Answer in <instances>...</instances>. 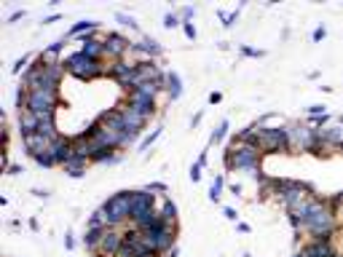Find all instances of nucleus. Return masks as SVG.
I'll return each instance as SVG.
<instances>
[{
    "instance_id": "f257e3e1",
    "label": "nucleus",
    "mask_w": 343,
    "mask_h": 257,
    "mask_svg": "<svg viewBox=\"0 0 343 257\" xmlns=\"http://www.w3.org/2000/svg\"><path fill=\"white\" fill-rule=\"evenodd\" d=\"M260 158H263V153H260L257 145L230 140L226 155H223V163H226L228 171H247V174H255V171H260Z\"/></svg>"
},
{
    "instance_id": "f03ea898",
    "label": "nucleus",
    "mask_w": 343,
    "mask_h": 257,
    "mask_svg": "<svg viewBox=\"0 0 343 257\" xmlns=\"http://www.w3.org/2000/svg\"><path fill=\"white\" fill-rule=\"evenodd\" d=\"M64 70H67L72 78H78V81L91 83V81H97V78L108 75L110 67L105 62H97V59H89L86 54H81V51H75V54H70L64 59Z\"/></svg>"
},
{
    "instance_id": "7ed1b4c3",
    "label": "nucleus",
    "mask_w": 343,
    "mask_h": 257,
    "mask_svg": "<svg viewBox=\"0 0 343 257\" xmlns=\"http://www.w3.org/2000/svg\"><path fill=\"white\" fill-rule=\"evenodd\" d=\"M142 239L153 252L167 255L172 247H177V225H169V222L158 220V222H153V225H148L142 230Z\"/></svg>"
},
{
    "instance_id": "20e7f679",
    "label": "nucleus",
    "mask_w": 343,
    "mask_h": 257,
    "mask_svg": "<svg viewBox=\"0 0 343 257\" xmlns=\"http://www.w3.org/2000/svg\"><path fill=\"white\" fill-rule=\"evenodd\" d=\"M257 126H260V123H257ZM257 148H260L263 155L292 153V145H289V129L287 126H260Z\"/></svg>"
},
{
    "instance_id": "39448f33",
    "label": "nucleus",
    "mask_w": 343,
    "mask_h": 257,
    "mask_svg": "<svg viewBox=\"0 0 343 257\" xmlns=\"http://www.w3.org/2000/svg\"><path fill=\"white\" fill-rule=\"evenodd\" d=\"M131 193H134V190H118V193H113L102 204L108 228H118L121 222H126L131 217Z\"/></svg>"
},
{
    "instance_id": "423d86ee",
    "label": "nucleus",
    "mask_w": 343,
    "mask_h": 257,
    "mask_svg": "<svg viewBox=\"0 0 343 257\" xmlns=\"http://www.w3.org/2000/svg\"><path fill=\"white\" fill-rule=\"evenodd\" d=\"M59 104H62V100H59V91L38 89V91H30L27 110H30V113H35V115H54Z\"/></svg>"
},
{
    "instance_id": "0eeeda50",
    "label": "nucleus",
    "mask_w": 343,
    "mask_h": 257,
    "mask_svg": "<svg viewBox=\"0 0 343 257\" xmlns=\"http://www.w3.org/2000/svg\"><path fill=\"white\" fill-rule=\"evenodd\" d=\"M131 51V41L126 35H121V32H108L105 35V56L118 62V59H123Z\"/></svg>"
},
{
    "instance_id": "6e6552de",
    "label": "nucleus",
    "mask_w": 343,
    "mask_h": 257,
    "mask_svg": "<svg viewBox=\"0 0 343 257\" xmlns=\"http://www.w3.org/2000/svg\"><path fill=\"white\" fill-rule=\"evenodd\" d=\"M134 70H137V62H126V59H118V62L110 64L108 75L121 86L123 91L131 89V78H134Z\"/></svg>"
},
{
    "instance_id": "1a4fd4ad",
    "label": "nucleus",
    "mask_w": 343,
    "mask_h": 257,
    "mask_svg": "<svg viewBox=\"0 0 343 257\" xmlns=\"http://www.w3.org/2000/svg\"><path fill=\"white\" fill-rule=\"evenodd\" d=\"M121 247H123V233H121L118 228H108L94 255H102V257H118Z\"/></svg>"
},
{
    "instance_id": "9d476101",
    "label": "nucleus",
    "mask_w": 343,
    "mask_h": 257,
    "mask_svg": "<svg viewBox=\"0 0 343 257\" xmlns=\"http://www.w3.org/2000/svg\"><path fill=\"white\" fill-rule=\"evenodd\" d=\"M123 107L134 110V113H140V115H145V118L156 115V100H150V97L140 94V91H129L126 100H123Z\"/></svg>"
},
{
    "instance_id": "9b49d317",
    "label": "nucleus",
    "mask_w": 343,
    "mask_h": 257,
    "mask_svg": "<svg viewBox=\"0 0 343 257\" xmlns=\"http://www.w3.org/2000/svg\"><path fill=\"white\" fill-rule=\"evenodd\" d=\"M51 155H54L57 166H64L70 158H75V145H72V137H62L59 134L54 142H51Z\"/></svg>"
},
{
    "instance_id": "f8f14e48",
    "label": "nucleus",
    "mask_w": 343,
    "mask_h": 257,
    "mask_svg": "<svg viewBox=\"0 0 343 257\" xmlns=\"http://www.w3.org/2000/svg\"><path fill=\"white\" fill-rule=\"evenodd\" d=\"M81 54H86L89 59H97V62H102V59H105V38H97L94 32H91V35H83L81 38Z\"/></svg>"
},
{
    "instance_id": "ddd939ff",
    "label": "nucleus",
    "mask_w": 343,
    "mask_h": 257,
    "mask_svg": "<svg viewBox=\"0 0 343 257\" xmlns=\"http://www.w3.org/2000/svg\"><path fill=\"white\" fill-rule=\"evenodd\" d=\"M121 113H123V123H126L129 137H131V140H137V137H140V131L148 126L150 118H145V115H140V113H134V110L123 107V104H121Z\"/></svg>"
},
{
    "instance_id": "4468645a",
    "label": "nucleus",
    "mask_w": 343,
    "mask_h": 257,
    "mask_svg": "<svg viewBox=\"0 0 343 257\" xmlns=\"http://www.w3.org/2000/svg\"><path fill=\"white\" fill-rule=\"evenodd\" d=\"M22 145H24V150H27V155H30V158H35V155H41V153H46V150L51 148V140H46L43 134L32 131V134L22 137Z\"/></svg>"
},
{
    "instance_id": "2eb2a0df",
    "label": "nucleus",
    "mask_w": 343,
    "mask_h": 257,
    "mask_svg": "<svg viewBox=\"0 0 343 257\" xmlns=\"http://www.w3.org/2000/svg\"><path fill=\"white\" fill-rule=\"evenodd\" d=\"M300 249H303V255H306V257H338L333 241H316V239H311L308 244H303Z\"/></svg>"
},
{
    "instance_id": "dca6fc26",
    "label": "nucleus",
    "mask_w": 343,
    "mask_h": 257,
    "mask_svg": "<svg viewBox=\"0 0 343 257\" xmlns=\"http://www.w3.org/2000/svg\"><path fill=\"white\" fill-rule=\"evenodd\" d=\"M164 91H167L169 102H177V100H180V97H182V78H180V72H174V70L167 72V83H164Z\"/></svg>"
},
{
    "instance_id": "f3484780",
    "label": "nucleus",
    "mask_w": 343,
    "mask_h": 257,
    "mask_svg": "<svg viewBox=\"0 0 343 257\" xmlns=\"http://www.w3.org/2000/svg\"><path fill=\"white\" fill-rule=\"evenodd\" d=\"M89 158H81V155H75V158H70L67 163H64V174L67 177H72V180H78V177H83L86 174V169H89Z\"/></svg>"
},
{
    "instance_id": "a211bd4d",
    "label": "nucleus",
    "mask_w": 343,
    "mask_h": 257,
    "mask_svg": "<svg viewBox=\"0 0 343 257\" xmlns=\"http://www.w3.org/2000/svg\"><path fill=\"white\" fill-rule=\"evenodd\" d=\"M105 230H108V228H91V225H86V233H83V247L89 249L91 255L97 252V247H100V241H102Z\"/></svg>"
},
{
    "instance_id": "6ab92c4d",
    "label": "nucleus",
    "mask_w": 343,
    "mask_h": 257,
    "mask_svg": "<svg viewBox=\"0 0 343 257\" xmlns=\"http://www.w3.org/2000/svg\"><path fill=\"white\" fill-rule=\"evenodd\" d=\"M38 118L35 113H30V110H22L19 113V134L22 137H27V134H32V131H38Z\"/></svg>"
},
{
    "instance_id": "aec40b11",
    "label": "nucleus",
    "mask_w": 343,
    "mask_h": 257,
    "mask_svg": "<svg viewBox=\"0 0 343 257\" xmlns=\"http://www.w3.org/2000/svg\"><path fill=\"white\" fill-rule=\"evenodd\" d=\"M38 118H41V121H38V134H43L46 140L54 142L57 137H59V129H57L54 115H38Z\"/></svg>"
},
{
    "instance_id": "412c9836",
    "label": "nucleus",
    "mask_w": 343,
    "mask_h": 257,
    "mask_svg": "<svg viewBox=\"0 0 343 257\" xmlns=\"http://www.w3.org/2000/svg\"><path fill=\"white\" fill-rule=\"evenodd\" d=\"M97 30H100V22H94V19H83V22L72 24L67 38H83V35H91V32H97Z\"/></svg>"
},
{
    "instance_id": "4be33fe9",
    "label": "nucleus",
    "mask_w": 343,
    "mask_h": 257,
    "mask_svg": "<svg viewBox=\"0 0 343 257\" xmlns=\"http://www.w3.org/2000/svg\"><path fill=\"white\" fill-rule=\"evenodd\" d=\"M64 46H67V41H64V38H59V41H54L51 46H46L43 49V59H46V64H57L59 62V54H62V49Z\"/></svg>"
},
{
    "instance_id": "5701e85b",
    "label": "nucleus",
    "mask_w": 343,
    "mask_h": 257,
    "mask_svg": "<svg viewBox=\"0 0 343 257\" xmlns=\"http://www.w3.org/2000/svg\"><path fill=\"white\" fill-rule=\"evenodd\" d=\"M158 212H161V220H164V222H169V225H177V204H174V201L164 199Z\"/></svg>"
},
{
    "instance_id": "b1692460",
    "label": "nucleus",
    "mask_w": 343,
    "mask_h": 257,
    "mask_svg": "<svg viewBox=\"0 0 343 257\" xmlns=\"http://www.w3.org/2000/svg\"><path fill=\"white\" fill-rule=\"evenodd\" d=\"M223 188H226V177L223 174H217L215 180H212V185H209V201H220V196H223Z\"/></svg>"
},
{
    "instance_id": "393cba45",
    "label": "nucleus",
    "mask_w": 343,
    "mask_h": 257,
    "mask_svg": "<svg viewBox=\"0 0 343 257\" xmlns=\"http://www.w3.org/2000/svg\"><path fill=\"white\" fill-rule=\"evenodd\" d=\"M161 131H164V126H156L153 131H150V134L148 137H145V140L140 142V145H137V150H140V153H145V150H148L150 148V145H153L156 140H158V137H161Z\"/></svg>"
},
{
    "instance_id": "a878e982",
    "label": "nucleus",
    "mask_w": 343,
    "mask_h": 257,
    "mask_svg": "<svg viewBox=\"0 0 343 257\" xmlns=\"http://www.w3.org/2000/svg\"><path fill=\"white\" fill-rule=\"evenodd\" d=\"M32 161H35L41 169H54V166H57V161H54V155H51V150H46V153L35 155V158H32Z\"/></svg>"
},
{
    "instance_id": "bb28decb",
    "label": "nucleus",
    "mask_w": 343,
    "mask_h": 257,
    "mask_svg": "<svg viewBox=\"0 0 343 257\" xmlns=\"http://www.w3.org/2000/svg\"><path fill=\"white\" fill-rule=\"evenodd\" d=\"M226 134H228V121H220V123H217V126H215L212 137H209V142H212V145L223 142V140H226Z\"/></svg>"
},
{
    "instance_id": "cd10ccee",
    "label": "nucleus",
    "mask_w": 343,
    "mask_h": 257,
    "mask_svg": "<svg viewBox=\"0 0 343 257\" xmlns=\"http://www.w3.org/2000/svg\"><path fill=\"white\" fill-rule=\"evenodd\" d=\"M239 11H241V5L236 11H230V14H226V11H217V16L223 19V27H233V24L239 22Z\"/></svg>"
},
{
    "instance_id": "c85d7f7f",
    "label": "nucleus",
    "mask_w": 343,
    "mask_h": 257,
    "mask_svg": "<svg viewBox=\"0 0 343 257\" xmlns=\"http://www.w3.org/2000/svg\"><path fill=\"white\" fill-rule=\"evenodd\" d=\"M164 27H167V30L182 27V19H180V14H174V11H169V14L164 16Z\"/></svg>"
},
{
    "instance_id": "c756f323",
    "label": "nucleus",
    "mask_w": 343,
    "mask_h": 257,
    "mask_svg": "<svg viewBox=\"0 0 343 257\" xmlns=\"http://www.w3.org/2000/svg\"><path fill=\"white\" fill-rule=\"evenodd\" d=\"M115 19H118V24H123V27H129V30H140V24L134 22V16H129V14H121V11H118L115 14Z\"/></svg>"
},
{
    "instance_id": "7c9ffc66",
    "label": "nucleus",
    "mask_w": 343,
    "mask_h": 257,
    "mask_svg": "<svg viewBox=\"0 0 343 257\" xmlns=\"http://www.w3.org/2000/svg\"><path fill=\"white\" fill-rule=\"evenodd\" d=\"M30 70V56H22V59H16V64H14V75H24V72Z\"/></svg>"
},
{
    "instance_id": "2f4dec72",
    "label": "nucleus",
    "mask_w": 343,
    "mask_h": 257,
    "mask_svg": "<svg viewBox=\"0 0 343 257\" xmlns=\"http://www.w3.org/2000/svg\"><path fill=\"white\" fill-rule=\"evenodd\" d=\"M239 51H241V56H255V59L266 56V51H263V49H252V46H239Z\"/></svg>"
},
{
    "instance_id": "473e14b6",
    "label": "nucleus",
    "mask_w": 343,
    "mask_h": 257,
    "mask_svg": "<svg viewBox=\"0 0 343 257\" xmlns=\"http://www.w3.org/2000/svg\"><path fill=\"white\" fill-rule=\"evenodd\" d=\"M182 32H185L188 41H196V35H199V32H196V27H193V22H182Z\"/></svg>"
},
{
    "instance_id": "72a5a7b5",
    "label": "nucleus",
    "mask_w": 343,
    "mask_h": 257,
    "mask_svg": "<svg viewBox=\"0 0 343 257\" xmlns=\"http://www.w3.org/2000/svg\"><path fill=\"white\" fill-rule=\"evenodd\" d=\"M193 16H196V5H185V8H180V19H182V22H190Z\"/></svg>"
},
{
    "instance_id": "f704fd0d",
    "label": "nucleus",
    "mask_w": 343,
    "mask_h": 257,
    "mask_svg": "<svg viewBox=\"0 0 343 257\" xmlns=\"http://www.w3.org/2000/svg\"><path fill=\"white\" fill-rule=\"evenodd\" d=\"M145 190H150V193H167V182H150V185H145Z\"/></svg>"
},
{
    "instance_id": "c9c22d12",
    "label": "nucleus",
    "mask_w": 343,
    "mask_h": 257,
    "mask_svg": "<svg viewBox=\"0 0 343 257\" xmlns=\"http://www.w3.org/2000/svg\"><path fill=\"white\" fill-rule=\"evenodd\" d=\"M314 115H327V107L325 104H311L308 107V118H314Z\"/></svg>"
},
{
    "instance_id": "e433bc0d",
    "label": "nucleus",
    "mask_w": 343,
    "mask_h": 257,
    "mask_svg": "<svg viewBox=\"0 0 343 257\" xmlns=\"http://www.w3.org/2000/svg\"><path fill=\"white\" fill-rule=\"evenodd\" d=\"M311 38H314V43H319V41H325V38H327V30H325V27H316Z\"/></svg>"
},
{
    "instance_id": "4c0bfd02",
    "label": "nucleus",
    "mask_w": 343,
    "mask_h": 257,
    "mask_svg": "<svg viewBox=\"0 0 343 257\" xmlns=\"http://www.w3.org/2000/svg\"><path fill=\"white\" fill-rule=\"evenodd\" d=\"M223 214H226V220H230V222H239V214H236V209L226 206V209H223Z\"/></svg>"
},
{
    "instance_id": "58836bf2",
    "label": "nucleus",
    "mask_w": 343,
    "mask_h": 257,
    "mask_svg": "<svg viewBox=\"0 0 343 257\" xmlns=\"http://www.w3.org/2000/svg\"><path fill=\"white\" fill-rule=\"evenodd\" d=\"M190 180H193V182L201 180V166H199V163H193V166H190Z\"/></svg>"
},
{
    "instance_id": "ea45409f",
    "label": "nucleus",
    "mask_w": 343,
    "mask_h": 257,
    "mask_svg": "<svg viewBox=\"0 0 343 257\" xmlns=\"http://www.w3.org/2000/svg\"><path fill=\"white\" fill-rule=\"evenodd\" d=\"M24 16H27V11H14V14L8 16V22H5V24H14V22H19V19H24Z\"/></svg>"
},
{
    "instance_id": "a19ab883",
    "label": "nucleus",
    "mask_w": 343,
    "mask_h": 257,
    "mask_svg": "<svg viewBox=\"0 0 343 257\" xmlns=\"http://www.w3.org/2000/svg\"><path fill=\"white\" fill-rule=\"evenodd\" d=\"M64 247H67V249H72V247H75V239H72V233H70V230H67V233H64Z\"/></svg>"
},
{
    "instance_id": "79ce46f5",
    "label": "nucleus",
    "mask_w": 343,
    "mask_h": 257,
    "mask_svg": "<svg viewBox=\"0 0 343 257\" xmlns=\"http://www.w3.org/2000/svg\"><path fill=\"white\" fill-rule=\"evenodd\" d=\"M220 100H223V94H220V91H212V94H209V104H217Z\"/></svg>"
},
{
    "instance_id": "37998d69",
    "label": "nucleus",
    "mask_w": 343,
    "mask_h": 257,
    "mask_svg": "<svg viewBox=\"0 0 343 257\" xmlns=\"http://www.w3.org/2000/svg\"><path fill=\"white\" fill-rule=\"evenodd\" d=\"M32 196H35V199H49V190H41V188H35V190H32Z\"/></svg>"
},
{
    "instance_id": "c03bdc74",
    "label": "nucleus",
    "mask_w": 343,
    "mask_h": 257,
    "mask_svg": "<svg viewBox=\"0 0 343 257\" xmlns=\"http://www.w3.org/2000/svg\"><path fill=\"white\" fill-rule=\"evenodd\" d=\"M207 161H209V153H207V150H204V153L199 155V161H196V163H199V166L204 169V166H207Z\"/></svg>"
},
{
    "instance_id": "a18cd8bd",
    "label": "nucleus",
    "mask_w": 343,
    "mask_h": 257,
    "mask_svg": "<svg viewBox=\"0 0 343 257\" xmlns=\"http://www.w3.org/2000/svg\"><path fill=\"white\" fill-rule=\"evenodd\" d=\"M59 19H62V14H51V16L43 19V24H54V22H59Z\"/></svg>"
},
{
    "instance_id": "49530a36",
    "label": "nucleus",
    "mask_w": 343,
    "mask_h": 257,
    "mask_svg": "<svg viewBox=\"0 0 343 257\" xmlns=\"http://www.w3.org/2000/svg\"><path fill=\"white\" fill-rule=\"evenodd\" d=\"M236 230H239V233H249V230H252V228H249L247 222H236Z\"/></svg>"
},
{
    "instance_id": "de8ad7c7",
    "label": "nucleus",
    "mask_w": 343,
    "mask_h": 257,
    "mask_svg": "<svg viewBox=\"0 0 343 257\" xmlns=\"http://www.w3.org/2000/svg\"><path fill=\"white\" fill-rule=\"evenodd\" d=\"M201 121H204V113H196V115H193V121H190V126H193V129H196V126H199V123H201Z\"/></svg>"
},
{
    "instance_id": "09e8293b",
    "label": "nucleus",
    "mask_w": 343,
    "mask_h": 257,
    "mask_svg": "<svg viewBox=\"0 0 343 257\" xmlns=\"http://www.w3.org/2000/svg\"><path fill=\"white\" fill-rule=\"evenodd\" d=\"M22 171H24V166H8V169H5V174H22Z\"/></svg>"
},
{
    "instance_id": "8fccbe9b",
    "label": "nucleus",
    "mask_w": 343,
    "mask_h": 257,
    "mask_svg": "<svg viewBox=\"0 0 343 257\" xmlns=\"http://www.w3.org/2000/svg\"><path fill=\"white\" fill-rule=\"evenodd\" d=\"M177 255H180V247H172L169 252H167V257H177Z\"/></svg>"
},
{
    "instance_id": "3c124183",
    "label": "nucleus",
    "mask_w": 343,
    "mask_h": 257,
    "mask_svg": "<svg viewBox=\"0 0 343 257\" xmlns=\"http://www.w3.org/2000/svg\"><path fill=\"white\" fill-rule=\"evenodd\" d=\"M230 193L239 196V193H241V185H236V182H233V185H230Z\"/></svg>"
},
{
    "instance_id": "603ef678",
    "label": "nucleus",
    "mask_w": 343,
    "mask_h": 257,
    "mask_svg": "<svg viewBox=\"0 0 343 257\" xmlns=\"http://www.w3.org/2000/svg\"><path fill=\"white\" fill-rule=\"evenodd\" d=\"M333 199H335V201H338V204H341V206H343V190H341V193H335V196H333Z\"/></svg>"
},
{
    "instance_id": "864d4df0",
    "label": "nucleus",
    "mask_w": 343,
    "mask_h": 257,
    "mask_svg": "<svg viewBox=\"0 0 343 257\" xmlns=\"http://www.w3.org/2000/svg\"><path fill=\"white\" fill-rule=\"evenodd\" d=\"M292 257H306V255H303V249H300V252H295Z\"/></svg>"
},
{
    "instance_id": "5fc2aeb1",
    "label": "nucleus",
    "mask_w": 343,
    "mask_h": 257,
    "mask_svg": "<svg viewBox=\"0 0 343 257\" xmlns=\"http://www.w3.org/2000/svg\"><path fill=\"white\" fill-rule=\"evenodd\" d=\"M338 214H341V220H343V209H341V212H338Z\"/></svg>"
}]
</instances>
